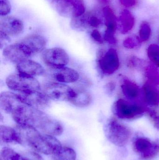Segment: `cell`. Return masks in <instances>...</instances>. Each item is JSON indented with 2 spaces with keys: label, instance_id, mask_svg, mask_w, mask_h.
Instances as JSON below:
<instances>
[{
  "label": "cell",
  "instance_id": "cell-1",
  "mask_svg": "<svg viewBox=\"0 0 159 160\" xmlns=\"http://www.w3.org/2000/svg\"><path fill=\"white\" fill-rule=\"evenodd\" d=\"M17 125L30 126L43 133L59 136L63 131L62 124L57 119L41 111L24 104L12 115Z\"/></svg>",
  "mask_w": 159,
  "mask_h": 160
},
{
  "label": "cell",
  "instance_id": "cell-2",
  "mask_svg": "<svg viewBox=\"0 0 159 160\" xmlns=\"http://www.w3.org/2000/svg\"><path fill=\"white\" fill-rule=\"evenodd\" d=\"M105 132L108 141L118 147L126 145L132 135L129 128L115 118L107 121L105 127Z\"/></svg>",
  "mask_w": 159,
  "mask_h": 160
},
{
  "label": "cell",
  "instance_id": "cell-3",
  "mask_svg": "<svg viewBox=\"0 0 159 160\" xmlns=\"http://www.w3.org/2000/svg\"><path fill=\"white\" fill-rule=\"evenodd\" d=\"M6 83L8 88L19 93H29L40 91V82L34 77L23 74H11L7 77Z\"/></svg>",
  "mask_w": 159,
  "mask_h": 160
},
{
  "label": "cell",
  "instance_id": "cell-4",
  "mask_svg": "<svg viewBox=\"0 0 159 160\" xmlns=\"http://www.w3.org/2000/svg\"><path fill=\"white\" fill-rule=\"evenodd\" d=\"M54 10L62 17L73 18L86 12L84 0H51Z\"/></svg>",
  "mask_w": 159,
  "mask_h": 160
},
{
  "label": "cell",
  "instance_id": "cell-5",
  "mask_svg": "<svg viewBox=\"0 0 159 160\" xmlns=\"http://www.w3.org/2000/svg\"><path fill=\"white\" fill-rule=\"evenodd\" d=\"M30 146L38 153L52 156L62 145L55 136L40 132L35 137Z\"/></svg>",
  "mask_w": 159,
  "mask_h": 160
},
{
  "label": "cell",
  "instance_id": "cell-6",
  "mask_svg": "<svg viewBox=\"0 0 159 160\" xmlns=\"http://www.w3.org/2000/svg\"><path fill=\"white\" fill-rule=\"evenodd\" d=\"M146 111L145 106L137 103L129 102L119 99L114 105V112L117 116L121 119L133 120L141 117Z\"/></svg>",
  "mask_w": 159,
  "mask_h": 160
},
{
  "label": "cell",
  "instance_id": "cell-7",
  "mask_svg": "<svg viewBox=\"0 0 159 160\" xmlns=\"http://www.w3.org/2000/svg\"><path fill=\"white\" fill-rule=\"evenodd\" d=\"M41 90L50 100L68 102L72 93L73 88L62 83L50 81L44 84Z\"/></svg>",
  "mask_w": 159,
  "mask_h": 160
},
{
  "label": "cell",
  "instance_id": "cell-8",
  "mask_svg": "<svg viewBox=\"0 0 159 160\" xmlns=\"http://www.w3.org/2000/svg\"><path fill=\"white\" fill-rule=\"evenodd\" d=\"M43 62L49 68H58L66 67L70 58L66 52L59 48L45 50L42 54Z\"/></svg>",
  "mask_w": 159,
  "mask_h": 160
},
{
  "label": "cell",
  "instance_id": "cell-9",
  "mask_svg": "<svg viewBox=\"0 0 159 160\" xmlns=\"http://www.w3.org/2000/svg\"><path fill=\"white\" fill-rule=\"evenodd\" d=\"M133 148L134 152L141 158L145 160L154 158L159 152V146L157 144L143 136H139L134 139Z\"/></svg>",
  "mask_w": 159,
  "mask_h": 160
},
{
  "label": "cell",
  "instance_id": "cell-10",
  "mask_svg": "<svg viewBox=\"0 0 159 160\" xmlns=\"http://www.w3.org/2000/svg\"><path fill=\"white\" fill-rule=\"evenodd\" d=\"M71 28L77 32H84L90 29L98 28L102 25L101 19L91 12H85L78 17L71 19Z\"/></svg>",
  "mask_w": 159,
  "mask_h": 160
},
{
  "label": "cell",
  "instance_id": "cell-11",
  "mask_svg": "<svg viewBox=\"0 0 159 160\" xmlns=\"http://www.w3.org/2000/svg\"><path fill=\"white\" fill-rule=\"evenodd\" d=\"M3 55L7 60L16 65L32 56L29 49L21 42L5 47L3 50Z\"/></svg>",
  "mask_w": 159,
  "mask_h": 160
},
{
  "label": "cell",
  "instance_id": "cell-12",
  "mask_svg": "<svg viewBox=\"0 0 159 160\" xmlns=\"http://www.w3.org/2000/svg\"><path fill=\"white\" fill-rule=\"evenodd\" d=\"M98 64L101 72L105 75L115 73L119 66L118 54L114 48L109 49L104 54H99Z\"/></svg>",
  "mask_w": 159,
  "mask_h": 160
},
{
  "label": "cell",
  "instance_id": "cell-13",
  "mask_svg": "<svg viewBox=\"0 0 159 160\" xmlns=\"http://www.w3.org/2000/svg\"><path fill=\"white\" fill-rule=\"evenodd\" d=\"M45 74L53 82L62 83L75 82L79 78V74L76 70L66 67L49 68Z\"/></svg>",
  "mask_w": 159,
  "mask_h": 160
},
{
  "label": "cell",
  "instance_id": "cell-14",
  "mask_svg": "<svg viewBox=\"0 0 159 160\" xmlns=\"http://www.w3.org/2000/svg\"><path fill=\"white\" fill-rule=\"evenodd\" d=\"M24 26L21 20L12 16L1 17L0 32L8 36L15 37L23 33Z\"/></svg>",
  "mask_w": 159,
  "mask_h": 160
},
{
  "label": "cell",
  "instance_id": "cell-15",
  "mask_svg": "<svg viewBox=\"0 0 159 160\" xmlns=\"http://www.w3.org/2000/svg\"><path fill=\"white\" fill-rule=\"evenodd\" d=\"M21 101L28 106L44 109L50 106V99L43 92L35 91L29 93H18Z\"/></svg>",
  "mask_w": 159,
  "mask_h": 160
},
{
  "label": "cell",
  "instance_id": "cell-16",
  "mask_svg": "<svg viewBox=\"0 0 159 160\" xmlns=\"http://www.w3.org/2000/svg\"><path fill=\"white\" fill-rule=\"evenodd\" d=\"M24 103L21 101L18 94L6 91L1 93L0 96V106L4 112L12 115Z\"/></svg>",
  "mask_w": 159,
  "mask_h": 160
},
{
  "label": "cell",
  "instance_id": "cell-17",
  "mask_svg": "<svg viewBox=\"0 0 159 160\" xmlns=\"http://www.w3.org/2000/svg\"><path fill=\"white\" fill-rule=\"evenodd\" d=\"M18 73L30 77H37L45 75V70L39 63L32 60H25L16 66Z\"/></svg>",
  "mask_w": 159,
  "mask_h": 160
},
{
  "label": "cell",
  "instance_id": "cell-18",
  "mask_svg": "<svg viewBox=\"0 0 159 160\" xmlns=\"http://www.w3.org/2000/svg\"><path fill=\"white\" fill-rule=\"evenodd\" d=\"M21 42L27 47L32 55L43 51L47 43L45 38L38 34L30 35L24 38Z\"/></svg>",
  "mask_w": 159,
  "mask_h": 160
},
{
  "label": "cell",
  "instance_id": "cell-19",
  "mask_svg": "<svg viewBox=\"0 0 159 160\" xmlns=\"http://www.w3.org/2000/svg\"><path fill=\"white\" fill-rule=\"evenodd\" d=\"M69 102L77 107H87L92 102V97L89 92L83 88H73L72 93Z\"/></svg>",
  "mask_w": 159,
  "mask_h": 160
},
{
  "label": "cell",
  "instance_id": "cell-20",
  "mask_svg": "<svg viewBox=\"0 0 159 160\" xmlns=\"http://www.w3.org/2000/svg\"><path fill=\"white\" fill-rule=\"evenodd\" d=\"M0 144H20L19 138L15 128L4 125L0 126Z\"/></svg>",
  "mask_w": 159,
  "mask_h": 160
},
{
  "label": "cell",
  "instance_id": "cell-21",
  "mask_svg": "<svg viewBox=\"0 0 159 160\" xmlns=\"http://www.w3.org/2000/svg\"><path fill=\"white\" fill-rule=\"evenodd\" d=\"M154 84L150 82L146 83L143 88V95L145 103L155 106L159 104V91Z\"/></svg>",
  "mask_w": 159,
  "mask_h": 160
},
{
  "label": "cell",
  "instance_id": "cell-22",
  "mask_svg": "<svg viewBox=\"0 0 159 160\" xmlns=\"http://www.w3.org/2000/svg\"><path fill=\"white\" fill-rule=\"evenodd\" d=\"M123 94L128 98L131 100H135L139 98L141 94V91L139 87L129 80H125L121 85Z\"/></svg>",
  "mask_w": 159,
  "mask_h": 160
},
{
  "label": "cell",
  "instance_id": "cell-23",
  "mask_svg": "<svg viewBox=\"0 0 159 160\" xmlns=\"http://www.w3.org/2000/svg\"><path fill=\"white\" fill-rule=\"evenodd\" d=\"M103 14L106 26L105 32L115 34L116 29V18L114 11L110 7L106 6L103 9Z\"/></svg>",
  "mask_w": 159,
  "mask_h": 160
},
{
  "label": "cell",
  "instance_id": "cell-24",
  "mask_svg": "<svg viewBox=\"0 0 159 160\" xmlns=\"http://www.w3.org/2000/svg\"><path fill=\"white\" fill-rule=\"evenodd\" d=\"M119 20L122 32L123 33L128 32L133 28L134 24V18L131 13L127 9H124L122 11Z\"/></svg>",
  "mask_w": 159,
  "mask_h": 160
},
{
  "label": "cell",
  "instance_id": "cell-25",
  "mask_svg": "<svg viewBox=\"0 0 159 160\" xmlns=\"http://www.w3.org/2000/svg\"><path fill=\"white\" fill-rule=\"evenodd\" d=\"M52 156L53 160H76L77 159L75 151L68 147H62Z\"/></svg>",
  "mask_w": 159,
  "mask_h": 160
},
{
  "label": "cell",
  "instance_id": "cell-26",
  "mask_svg": "<svg viewBox=\"0 0 159 160\" xmlns=\"http://www.w3.org/2000/svg\"><path fill=\"white\" fill-rule=\"evenodd\" d=\"M0 160H25L23 155H21L8 147H4L0 151Z\"/></svg>",
  "mask_w": 159,
  "mask_h": 160
},
{
  "label": "cell",
  "instance_id": "cell-27",
  "mask_svg": "<svg viewBox=\"0 0 159 160\" xmlns=\"http://www.w3.org/2000/svg\"><path fill=\"white\" fill-rule=\"evenodd\" d=\"M147 55L150 61L159 67V46L156 44L150 45L147 48Z\"/></svg>",
  "mask_w": 159,
  "mask_h": 160
},
{
  "label": "cell",
  "instance_id": "cell-28",
  "mask_svg": "<svg viewBox=\"0 0 159 160\" xmlns=\"http://www.w3.org/2000/svg\"><path fill=\"white\" fill-rule=\"evenodd\" d=\"M151 30L150 25L147 22H143L139 31V40L144 42L149 39L151 36Z\"/></svg>",
  "mask_w": 159,
  "mask_h": 160
},
{
  "label": "cell",
  "instance_id": "cell-29",
  "mask_svg": "<svg viewBox=\"0 0 159 160\" xmlns=\"http://www.w3.org/2000/svg\"><path fill=\"white\" fill-rule=\"evenodd\" d=\"M147 76L149 82L154 84L159 83V73L154 66L148 67L147 68Z\"/></svg>",
  "mask_w": 159,
  "mask_h": 160
},
{
  "label": "cell",
  "instance_id": "cell-30",
  "mask_svg": "<svg viewBox=\"0 0 159 160\" xmlns=\"http://www.w3.org/2000/svg\"><path fill=\"white\" fill-rule=\"evenodd\" d=\"M11 10V6L8 0H0L1 17L8 16Z\"/></svg>",
  "mask_w": 159,
  "mask_h": 160
},
{
  "label": "cell",
  "instance_id": "cell-31",
  "mask_svg": "<svg viewBox=\"0 0 159 160\" xmlns=\"http://www.w3.org/2000/svg\"><path fill=\"white\" fill-rule=\"evenodd\" d=\"M147 113L154 127L159 131V115L153 111H148Z\"/></svg>",
  "mask_w": 159,
  "mask_h": 160
},
{
  "label": "cell",
  "instance_id": "cell-32",
  "mask_svg": "<svg viewBox=\"0 0 159 160\" xmlns=\"http://www.w3.org/2000/svg\"><path fill=\"white\" fill-rule=\"evenodd\" d=\"M25 160H44L38 153L30 151L23 155Z\"/></svg>",
  "mask_w": 159,
  "mask_h": 160
},
{
  "label": "cell",
  "instance_id": "cell-33",
  "mask_svg": "<svg viewBox=\"0 0 159 160\" xmlns=\"http://www.w3.org/2000/svg\"><path fill=\"white\" fill-rule=\"evenodd\" d=\"M91 38L99 44L103 43V38L102 37L101 32L97 29H94L91 32Z\"/></svg>",
  "mask_w": 159,
  "mask_h": 160
},
{
  "label": "cell",
  "instance_id": "cell-34",
  "mask_svg": "<svg viewBox=\"0 0 159 160\" xmlns=\"http://www.w3.org/2000/svg\"><path fill=\"white\" fill-rule=\"evenodd\" d=\"M124 46H126L127 48H133L137 46V41L134 40V38H127L125 40L124 42Z\"/></svg>",
  "mask_w": 159,
  "mask_h": 160
},
{
  "label": "cell",
  "instance_id": "cell-35",
  "mask_svg": "<svg viewBox=\"0 0 159 160\" xmlns=\"http://www.w3.org/2000/svg\"><path fill=\"white\" fill-rule=\"evenodd\" d=\"M121 4L126 7H133L136 5L137 0H119Z\"/></svg>",
  "mask_w": 159,
  "mask_h": 160
},
{
  "label": "cell",
  "instance_id": "cell-36",
  "mask_svg": "<svg viewBox=\"0 0 159 160\" xmlns=\"http://www.w3.org/2000/svg\"><path fill=\"white\" fill-rule=\"evenodd\" d=\"M0 36H1V39H0L1 40V48H2L3 46H4L5 44L10 41V38L2 32H0Z\"/></svg>",
  "mask_w": 159,
  "mask_h": 160
},
{
  "label": "cell",
  "instance_id": "cell-37",
  "mask_svg": "<svg viewBox=\"0 0 159 160\" xmlns=\"http://www.w3.org/2000/svg\"><path fill=\"white\" fill-rule=\"evenodd\" d=\"M101 4H107L109 2L110 0H97Z\"/></svg>",
  "mask_w": 159,
  "mask_h": 160
},
{
  "label": "cell",
  "instance_id": "cell-38",
  "mask_svg": "<svg viewBox=\"0 0 159 160\" xmlns=\"http://www.w3.org/2000/svg\"><path fill=\"white\" fill-rule=\"evenodd\" d=\"M158 39L159 41V32L158 33Z\"/></svg>",
  "mask_w": 159,
  "mask_h": 160
}]
</instances>
